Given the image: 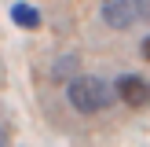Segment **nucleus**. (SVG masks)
<instances>
[{"instance_id": "obj_1", "label": "nucleus", "mask_w": 150, "mask_h": 147, "mask_svg": "<svg viewBox=\"0 0 150 147\" xmlns=\"http://www.w3.org/2000/svg\"><path fill=\"white\" fill-rule=\"evenodd\" d=\"M66 99H70V107L77 110V114H103V110L110 107V99H114V92H110V85L103 77L77 74V77L70 81V88H66Z\"/></svg>"}, {"instance_id": "obj_2", "label": "nucleus", "mask_w": 150, "mask_h": 147, "mask_svg": "<svg viewBox=\"0 0 150 147\" xmlns=\"http://www.w3.org/2000/svg\"><path fill=\"white\" fill-rule=\"evenodd\" d=\"M146 19V0H103V22L110 29H132Z\"/></svg>"}, {"instance_id": "obj_3", "label": "nucleus", "mask_w": 150, "mask_h": 147, "mask_svg": "<svg viewBox=\"0 0 150 147\" xmlns=\"http://www.w3.org/2000/svg\"><path fill=\"white\" fill-rule=\"evenodd\" d=\"M110 92H117V99H121L125 107H132V110H143L150 103V85H146V77H139V74H121Z\"/></svg>"}, {"instance_id": "obj_5", "label": "nucleus", "mask_w": 150, "mask_h": 147, "mask_svg": "<svg viewBox=\"0 0 150 147\" xmlns=\"http://www.w3.org/2000/svg\"><path fill=\"white\" fill-rule=\"evenodd\" d=\"M7 143V132H4V125H0V147H4Z\"/></svg>"}, {"instance_id": "obj_4", "label": "nucleus", "mask_w": 150, "mask_h": 147, "mask_svg": "<svg viewBox=\"0 0 150 147\" xmlns=\"http://www.w3.org/2000/svg\"><path fill=\"white\" fill-rule=\"evenodd\" d=\"M11 22L18 29H37L40 26V11L33 4H26V0H18V4H11Z\"/></svg>"}]
</instances>
